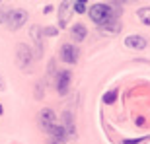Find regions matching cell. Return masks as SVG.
<instances>
[{
  "label": "cell",
  "mask_w": 150,
  "mask_h": 144,
  "mask_svg": "<svg viewBox=\"0 0 150 144\" xmlns=\"http://www.w3.org/2000/svg\"><path fill=\"white\" fill-rule=\"evenodd\" d=\"M88 14H90V20L96 22L98 25L105 23L109 18H113V12H111V6L109 4H94V6H90Z\"/></svg>",
  "instance_id": "1"
},
{
  "label": "cell",
  "mask_w": 150,
  "mask_h": 144,
  "mask_svg": "<svg viewBox=\"0 0 150 144\" xmlns=\"http://www.w3.org/2000/svg\"><path fill=\"white\" fill-rule=\"evenodd\" d=\"M16 62L22 70H29L31 64H33V53L25 43H20L16 49Z\"/></svg>",
  "instance_id": "2"
},
{
  "label": "cell",
  "mask_w": 150,
  "mask_h": 144,
  "mask_svg": "<svg viewBox=\"0 0 150 144\" xmlns=\"http://www.w3.org/2000/svg\"><path fill=\"white\" fill-rule=\"evenodd\" d=\"M25 22H28V12L25 10H12V12H8V16H6L8 29H12V31L20 29Z\"/></svg>",
  "instance_id": "3"
},
{
  "label": "cell",
  "mask_w": 150,
  "mask_h": 144,
  "mask_svg": "<svg viewBox=\"0 0 150 144\" xmlns=\"http://www.w3.org/2000/svg\"><path fill=\"white\" fill-rule=\"evenodd\" d=\"M72 4L74 0H62L61 6H59V28H67L68 25V20L72 16Z\"/></svg>",
  "instance_id": "4"
},
{
  "label": "cell",
  "mask_w": 150,
  "mask_h": 144,
  "mask_svg": "<svg viewBox=\"0 0 150 144\" xmlns=\"http://www.w3.org/2000/svg\"><path fill=\"white\" fill-rule=\"evenodd\" d=\"M100 29H101V33H105V35H117L123 29V23L117 16H113V18H109L105 23H101Z\"/></svg>",
  "instance_id": "5"
},
{
  "label": "cell",
  "mask_w": 150,
  "mask_h": 144,
  "mask_svg": "<svg viewBox=\"0 0 150 144\" xmlns=\"http://www.w3.org/2000/svg\"><path fill=\"white\" fill-rule=\"evenodd\" d=\"M55 123H57V115H55L53 109H43L41 113H39V127L43 128L45 133H47Z\"/></svg>",
  "instance_id": "6"
},
{
  "label": "cell",
  "mask_w": 150,
  "mask_h": 144,
  "mask_svg": "<svg viewBox=\"0 0 150 144\" xmlns=\"http://www.w3.org/2000/svg\"><path fill=\"white\" fill-rule=\"evenodd\" d=\"M125 47L134 51H144L148 47V41L142 35H129V37H125Z\"/></svg>",
  "instance_id": "7"
},
{
  "label": "cell",
  "mask_w": 150,
  "mask_h": 144,
  "mask_svg": "<svg viewBox=\"0 0 150 144\" xmlns=\"http://www.w3.org/2000/svg\"><path fill=\"white\" fill-rule=\"evenodd\" d=\"M70 72L68 70H61L59 74H57V92H59V95H64L68 92V86H70Z\"/></svg>",
  "instance_id": "8"
},
{
  "label": "cell",
  "mask_w": 150,
  "mask_h": 144,
  "mask_svg": "<svg viewBox=\"0 0 150 144\" xmlns=\"http://www.w3.org/2000/svg\"><path fill=\"white\" fill-rule=\"evenodd\" d=\"M61 59L64 62H68V64H74L78 61V49L70 43H64L62 49H61Z\"/></svg>",
  "instance_id": "9"
},
{
  "label": "cell",
  "mask_w": 150,
  "mask_h": 144,
  "mask_svg": "<svg viewBox=\"0 0 150 144\" xmlns=\"http://www.w3.org/2000/svg\"><path fill=\"white\" fill-rule=\"evenodd\" d=\"M47 133H49L51 136L57 140V142H64V140H68L67 138V133H64V127H62V125H59V123H55V125H53Z\"/></svg>",
  "instance_id": "10"
},
{
  "label": "cell",
  "mask_w": 150,
  "mask_h": 144,
  "mask_svg": "<svg viewBox=\"0 0 150 144\" xmlns=\"http://www.w3.org/2000/svg\"><path fill=\"white\" fill-rule=\"evenodd\" d=\"M62 119H64V125H62V127H64V133H67V138H74V136H76V128H74V121H72V115H70V113H64V115H62Z\"/></svg>",
  "instance_id": "11"
},
{
  "label": "cell",
  "mask_w": 150,
  "mask_h": 144,
  "mask_svg": "<svg viewBox=\"0 0 150 144\" xmlns=\"http://www.w3.org/2000/svg\"><path fill=\"white\" fill-rule=\"evenodd\" d=\"M41 28L39 25H33L31 28V39H33V43L37 45V55H43V41H41Z\"/></svg>",
  "instance_id": "12"
},
{
  "label": "cell",
  "mask_w": 150,
  "mask_h": 144,
  "mask_svg": "<svg viewBox=\"0 0 150 144\" xmlns=\"http://www.w3.org/2000/svg\"><path fill=\"white\" fill-rule=\"evenodd\" d=\"M70 35H72V39L76 41V43L84 41V37H86V25H82V23H76V25L72 28V31H70Z\"/></svg>",
  "instance_id": "13"
},
{
  "label": "cell",
  "mask_w": 150,
  "mask_h": 144,
  "mask_svg": "<svg viewBox=\"0 0 150 144\" xmlns=\"http://www.w3.org/2000/svg\"><path fill=\"white\" fill-rule=\"evenodd\" d=\"M137 16H139V20L144 25H150V8H140L139 12H137Z\"/></svg>",
  "instance_id": "14"
},
{
  "label": "cell",
  "mask_w": 150,
  "mask_h": 144,
  "mask_svg": "<svg viewBox=\"0 0 150 144\" xmlns=\"http://www.w3.org/2000/svg\"><path fill=\"white\" fill-rule=\"evenodd\" d=\"M115 100H117V90H111V92H107L103 95V103H107V105H111Z\"/></svg>",
  "instance_id": "15"
},
{
  "label": "cell",
  "mask_w": 150,
  "mask_h": 144,
  "mask_svg": "<svg viewBox=\"0 0 150 144\" xmlns=\"http://www.w3.org/2000/svg\"><path fill=\"white\" fill-rule=\"evenodd\" d=\"M148 140H150V136H142V138H137V140H123L121 144H144Z\"/></svg>",
  "instance_id": "16"
},
{
  "label": "cell",
  "mask_w": 150,
  "mask_h": 144,
  "mask_svg": "<svg viewBox=\"0 0 150 144\" xmlns=\"http://www.w3.org/2000/svg\"><path fill=\"white\" fill-rule=\"evenodd\" d=\"M72 10L76 12V14H84V12H86V4H82V2H74Z\"/></svg>",
  "instance_id": "17"
},
{
  "label": "cell",
  "mask_w": 150,
  "mask_h": 144,
  "mask_svg": "<svg viewBox=\"0 0 150 144\" xmlns=\"http://www.w3.org/2000/svg\"><path fill=\"white\" fill-rule=\"evenodd\" d=\"M41 33H43V35H49V37H53V35L59 33V29H57V28H45V29H41Z\"/></svg>",
  "instance_id": "18"
},
{
  "label": "cell",
  "mask_w": 150,
  "mask_h": 144,
  "mask_svg": "<svg viewBox=\"0 0 150 144\" xmlns=\"http://www.w3.org/2000/svg\"><path fill=\"white\" fill-rule=\"evenodd\" d=\"M6 16H8V12H6L4 8H0V23H4V22H6Z\"/></svg>",
  "instance_id": "19"
},
{
  "label": "cell",
  "mask_w": 150,
  "mask_h": 144,
  "mask_svg": "<svg viewBox=\"0 0 150 144\" xmlns=\"http://www.w3.org/2000/svg\"><path fill=\"white\" fill-rule=\"evenodd\" d=\"M113 2H115V4H119V6H125V4H129L131 0H113Z\"/></svg>",
  "instance_id": "20"
},
{
  "label": "cell",
  "mask_w": 150,
  "mask_h": 144,
  "mask_svg": "<svg viewBox=\"0 0 150 144\" xmlns=\"http://www.w3.org/2000/svg\"><path fill=\"white\" fill-rule=\"evenodd\" d=\"M137 125H139V127H142V125H144V119H142V117H139V119H137Z\"/></svg>",
  "instance_id": "21"
},
{
  "label": "cell",
  "mask_w": 150,
  "mask_h": 144,
  "mask_svg": "<svg viewBox=\"0 0 150 144\" xmlns=\"http://www.w3.org/2000/svg\"><path fill=\"white\" fill-rule=\"evenodd\" d=\"M4 90V82H2V76H0V92Z\"/></svg>",
  "instance_id": "22"
},
{
  "label": "cell",
  "mask_w": 150,
  "mask_h": 144,
  "mask_svg": "<svg viewBox=\"0 0 150 144\" xmlns=\"http://www.w3.org/2000/svg\"><path fill=\"white\" fill-rule=\"evenodd\" d=\"M74 2H82V4H86V0H74Z\"/></svg>",
  "instance_id": "23"
},
{
  "label": "cell",
  "mask_w": 150,
  "mask_h": 144,
  "mask_svg": "<svg viewBox=\"0 0 150 144\" xmlns=\"http://www.w3.org/2000/svg\"><path fill=\"white\" fill-rule=\"evenodd\" d=\"M2 113H4V109H2V105H0V115H2Z\"/></svg>",
  "instance_id": "24"
},
{
  "label": "cell",
  "mask_w": 150,
  "mask_h": 144,
  "mask_svg": "<svg viewBox=\"0 0 150 144\" xmlns=\"http://www.w3.org/2000/svg\"><path fill=\"white\" fill-rule=\"evenodd\" d=\"M51 144H59V142H57V140H55V142H51Z\"/></svg>",
  "instance_id": "25"
}]
</instances>
